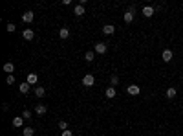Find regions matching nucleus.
I'll use <instances>...</instances> for the list:
<instances>
[{"label":"nucleus","instance_id":"obj_1","mask_svg":"<svg viewBox=\"0 0 183 136\" xmlns=\"http://www.w3.org/2000/svg\"><path fill=\"white\" fill-rule=\"evenodd\" d=\"M93 52L99 53V55H103V53L108 52V44H106V42H97L95 46H93Z\"/></svg>","mask_w":183,"mask_h":136},{"label":"nucleus","instance_id":"obj_2","mask_svg":"<svg viewBox=\"0 0 183 136\" xmlns=\"http://www.w3.org/2000/svg\"><path fill=\"white\" fill-rule=\"evenodd\" d=\"M93 83H95V77H93L92 74H86V76L83 77V85L84 86H93Z\"/></svg>","mask_w":183,"mask_h":136},{"label":"nucleus","instance_id":"obj_3","mask_svg":"<svg viewBox=\"0 0 183 136\" xmlns=\"http://www.w3.org/2000/svg\"><path fill=\"white\" fill-rule=\"evenodd\" d=\"M172 57H174L172 50H163V53H161V59H163L165 63H170V61H172Z\"/></svg>","mask_w":183,"mask_h":136},{"label":"nucleus","instance_id":"obj_4","mask_svg":"<svg viewBox=\"0 0 183 136\" xmlns=\"http://www.w3.org/2000/svg\"><path fill=\"white\" fill-rule=\"evenodd\" d=\"M18 90H20V94H26V96H28V94H29V90H31V85L28 83V81H26V83H20Z\"/></svg>","mask_w":183,"mask_h":136},{"label":"nucleus","instance_id":"obj_5","mask_svg":"<svg viewBox=\"0 0 183 136\" xmlns=\"http://www.w3.org/2000/svg\"><path fill=\"white\" fill-rule=\"evenodd\" d=\"M154 13H156V8H152V6H145L143 8V17H147V18H150Z\"/></svg>","mask_w":183,"mask_h":136},{"label":"nucleus","instance_id":"obj_6","mask_svg":"<svg viewBox=\"0 0 183 136\" xmlns=\"http://www.w3.org/2000/svg\"><path fill=\"white\" fill-rule=\"evenodd\" d=\"M126 92L130 94V96H137V94L141 92V88L137 85H130V86H126Z\"/></svg>","mask_w":183,"mask_h":136},{"label":"nucleus","instance_id":"obj_7","mask_svg":"<svg viewBox=\"0 0 183 136\" xmlns=\"http://www.w3.org/2000/svg\"><path fill=\"white\" fill-rule=\"evenodd\" d=\"M114 31H116V26L114 24H104L103 26V33L104 35H114Z\"/></svg>","mask_w":183,"mask_h":136},{"label":"nucleus","instance_id":"obj_8","mask_svg":"<svg viewBox=\"0 0 183 136\" xmlns=\"http://www.w3.org/2000/svg\"><path fill=\"white\" fill-rule=\"evenodd\" d=\"M116 94H117V90H116V86H108L106 90H104V96L108 98V99H112V98H116Z\"/></svg>","mask_w":183,"mask_h":136},{"label":"nucleus","instance_id":"obj_9","mask_svg":"<svg viewBox=\"0 0 183 136\" xmlns=\"http://www.w3.org/2000/svg\"><path fill=\"white\" fill-rule=\"evenodd\" d=\"M22 37H24L26 40H33V37H35V31H33V30H24V31H22Z\"/></svg>","mask_w":183,"mask_h":136},{"label":"nucleus","instance_id":"obj_10","mask_svg":"<svg viewBox=\"0 0 183 136\" xmlns=\"http://www.w3.org/2000/svg\"><path fill=\"white\" fill-rule=\"evenodd\" d=\"M33 17H35V13H33V11H26L24 15H22V20L28 24V22H31V20H33Z\"/></svg>","mask_w":183,"mask_h":136},{"label":"nucleus","instance_id":"obj_11","mask_svg":"<svg viewBox=\"0 0 183 136\" xmlns=\"http://www.w3.org/2000/svg\"><path fill=\"white\" fill-rule=\"evenodd\" d=\"M35 112L39 114V116H44V114L48 112V108H46V105H40V103H39V105L35 107Z\"/></svg>","mask_w":183,"mask_h":136},{"label":"nucleus","instance_id":"obj_12","mask_svg":"<svg viewBox=\"0 0 183 136\" xmlns=\"http://www.w3.org/2000/svg\"><path fill=\"white\" fill-rule=\"evenodd\" d=\"M4 72L11 76V74L15 72V64H13V63H6V64H4Z\"/></svg>","mask_w":183,"mask_h":136},{"label":"nucleus","instance_id":"obj_13","mask_svg":"<svg viewBox=\"0 0 183 136\" xmlns=\"http://www.w3.org/2000/svg\"><path fill=\"white\" fill-rule=\"evenodd\" d=\"M26 81H28L29 85H35L39 81V76H37V74H28V79H26Z\"/></svg>","mask_w":183,"mask_h":136},{"label":"nucleus","instance_id":"obj_14","mask_svg":"<svg viewBox=\"0 0 183 136\" xmlns=\"http://www.w3.org/2000/svg\"><path fill=\"white\" fill-rule=\"evenodd\" d=\"M22 125H24V118L22 116L13 118V127H22Z\"/></svg>","mask_w":183,"mask_h":136},{"label":"nucleus","instance_id":"obj_15","mask_svg":"<svg viewBox=\"0 0 183 136\" xmlns=\"http://www.w3.org/2000/svg\"><path fill=\"white\" fill-rule=\"evenodd\" d=\"M59 37L60 39H68V37H70V30H68V28H60L59 30Z\"/></svg>","mask_w":183,"mask_h":136},{"label":"nucleus","instance_id":"obj_16","mask_svg":"<svg viewBox=\"0 0 183 136\" xmlns=\"http://www.w3.org/2000/svg\"><path fill=\"white\" fill-rule=\"evenodd\" d=\"M93 59H95V52H86L84 53V61L86 63H92Z\"/></svg>","mask_w":183,"mask_h":136},{"label":"nucleus","instance_id":"obj_17","mask_svg":"<svg viewBox=\"0 0 183 136\" xmlns=\"http://www.w3.org/2000/svg\"><path fill=\"white\" fill-rule=\"evenodd\" d=\"M73 13H75L77 17H83V15H84V6H81V4H79V6H75V9H73Z\"/></svg>","mask_w":183,"mask_h":136},{"label":"nucleus","instance_id":"obj_18","mask_svg":"<svg viewBox=\"0 0 183 136\" xmlns=\"http://www.w3.org/2000/svg\"><path fill=\"white\" fill-rule=\"evenodd\" d=\"M165 94H167V98H168V99H172V98H176V94H178V90L170 86V88H167V92H165Z\"/></svg>","mask_w":183,"mask_h":136},{"label":"nucleus","instance_id":"obj_19","mask_svg":"<svg viewBox=\"0 0 183 136\" xmlns=\"http://www.w3.org/2000/svg\"><path fill=\"white\" fill-rule=\"evenodd\" d=\"M123 18H125V22H126V24H130V22H132V20H134V13H130V11H126Z\"/></svg>","mask_w":183,"mask_h":136},{"label":"nucleus","instance_id":"obj_20","mask_svg":"<svg viewBox=\"0 0 183 136\" xmlns=\"http://www.w3.org/2000/svg\"><path fill=\"white\" fill-rule=\"evenodd\" d=\"M22 134L24 136H33V134H35V129H33V127H26L22 131Z\"/></svg>","mask_w":183,"mask_h":136},{"label":"nucleus","instance_id":"obj_21","mask_svg":"<svg viewBox=\"0 0 183 136\" xmlns=\"http://www.w3.org/2000/svg\"><path fill=\"white\" fill-rule=\"evenodd\" d=\"M44 94H46V90H44L42 86H37V88H35V96H37V98H42Z\"/></svg>","mask_w":183,"mask_h":136},{"label":"nucleus","instance_id":"obj_22","mask_svg":"<svg viewBox=\"0 0 183 136\" xmlns=\"http://www.w3.org/2000/svg\"><path fill=\"white\" fill-rule=\"evenodd\" d=\"M59 129H60V131H68V121L60 120V121H59Z\"/></svg>","mask_w":183,"mask_h":136},{"label":"nucleus","instance_id":"obj_23","mask_svg":"<svg viewBox=\"0 0 183 136\" xmlns=\"http://www.w3.org/2000/svg\"><path fill=\"white\" fill-rule=\"evenodd\" d=\"M110 83H112V86H117V85H119V77L116 76V74H114V76L110 77Z\"/></svg>","mask_w":183,"mask_h":136},{"label":"nucleus","instance_id":"obj_24","mask_svg":"<svg viewBox=\"0 0 183 136\" xmlns=\"http://www.w3.org/2000/svg\"><path fill=\"white\" fill-rule=\"evenodd\" d=\"M6 83H8V85H15V76H13V74L8 76V77H6Z\"/></svg>","mask_w":183,"mask_h":136},{"label":"nucleus","instance_id":"obj_25","mask_svg":"<svg viewBox=\"0 0 183 136\" xmlns=\"http://www.w3.org/2000/svg\"><path fill=\"white\" fill-rule=\"evenodd\" d=\"M6 30H8L9 33H13V31H15L17 28H15V24H13V22H8V26H6Z\"/></svg>","mask_w":183,"mask_h":136},{"label":"nucleus","instance_id":"obj_26","mask_svg":"<svg viewBox=\"0 0 183 136\" xmlns=\"http://www.w3.org/2000/svg\"><path fill=\"white\" fill-rule=\"evenodd\" d=\"M22 118H24V120H31V112H29V110H24V112H22Z\"/></svg>","mask_w":183,"mask_h":136},{"label":"nucleus","instance_id":"obj_27","mask_svg":"<svg viewBox=\"0 0 183 136\" xmlns=\"http://www.w3.org/2000/svg\"><path fill=\"white\" fill-rule=\"evenodd\" d=\"M60 136H73V132L68 129V131H62V134H60Z\"/></svg>","mask_w":183,"mask_h":136}]
</instances>
